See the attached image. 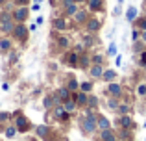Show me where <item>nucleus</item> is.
<instances>
[{"label":"nucleus","instance_id":"f257e3e1","mask_svg":"<svg viewBox=\"0 0 146 141\" xmlns=\"http://www.w3.org/2000/svg\"><path fill=\"white\" fill-rule=\"evenodd\" d=\"M13 35L24 41L26 35H28V28H26L24 24H21V22H19V24H15V28H13Z\"/></svg>","mask_w":146,"mask_h":141},{"label":"nucleus","instance_id":"f03ea898","mask_svg":"<svg viewBox=\"0 0 146 141\" xmlns=\"http://www.w3.org/2000/svg\"><path fill=\"white\" fill-rule=\"evenodd\" d=\"M98 124H96V121H94V115L93 113H89L87 115V119L83 121V130L85 132H94V128H96Z\"/></svg>","mask_w":146,"mask_h":141},{"label":"nucleus","instance_id":"7ed1b4c3","mask_svg":"<svg viewBox=\"0 0 146 141\" xmlns=\"http://www.w3.org/2000/svg\"><path fill=\"white\" fill-rule=\"evenodd\" d=\"M26 17H28V7H15V11H13V19H15L17 22H22Z\"/></svg>","mask_w":146,"mask_h":141},{"label":"nucleus","instance_id":"20e7f679","mask_svg":"<svg viewBox=\"0 0 146 141\" xmlns=\"http://www.w3.org/2000/svg\"><path fill=\"white\" fill-rule=\"evenodd\" d=\"M87 6L93 11H100L104 7V0H87Z\"/></svg>","mask_w":146,"mask_h":141},{"label":"nucleus","instance_id":"39448f33","mask_svg":"<svg viewBox=\"0 0 146 141\" xmlns=\"http://www.w3.org/2000/svg\"><path fill=\"white\" fill-rule=\"evenodd\" d=\"M89 74L93 76V78H98V76H102V74H104V67H102V65H98V63H96L94 67H91Z\"/></svg>","mask_w":146,"mask_h":141},{"label":"nucleus","instance_id":"423d86ee","mask_svg":"<svg viewBox=\"0 0 146 141\" xmlns=\"http://www.w3.org/2000/svg\"><path fill=\"white\" fill-rule=\"evenodd\" d=\"M87 28H89V32H96V30H100V21H96V19L87 21Z\"/></svg>","mask_w":146,"mask_h":141},{"label":"nucleus","instance_id":"0eeeda50","mask_svg":"<svg viewBox=\"0 0 146 141\" xmlns=\"http://www.w3.org/2000/svg\"><path fill=\"white\" fill-rule=\"evenodd\" d=\"M65 110H67V113H72L76 110V100L74 98H68V100H65Z\"/></svg>","mask_w":146,"mask_h":141},{"label":"nucleus","instance_id":"6e6552de","mask_svg":"<svg viewBox=\"0 0 146 141\" xmlns=\"http://www.w3.org/2000/svg\"><path fill=\"white\" fill-rule=\"evenodd\" d=\"M102 141H115V134L107 128V130H102Z\"/></svg>","mask_w":146,"mask_h":141},{"label":"nucleus","instance_id":"1a4fd4ad","mask_svg":"<svg viewBox=\"0 0 146 141\" xmlns=\"http://www.w3.org/2000/svg\"><path fill=\"white\" fill-rule=\"evenodd\" d=\"M104 82H111V80H115L117 78V72L115 71H104Z\"/></svg>","mask_w":146,"mask_h":141},{"label":"nucleus","instance_id":"9d476101","mask_svg":"<svg viewBox=\"0 0 146 141\" xmlns=\"http://www.w3.org/2000/svg\"><path fill=\"white\" fill-rule=\"evenodd\" d=\"M135 17H137V9H135L133 6H131V7H128V11H126V19H128V22H131Z\"/></svg>","mask_w":146,"mask_h":141},{"label":"nucleus","instance_id":"9b49d317","mask_svg":"<svg viewBox=\"0 0 146 141\" xmlns=\"http://www.w3.org/2000/svg\"><path fill=\"white\" fill-rule=\"evenodd\" d=\"M57 95H59V98H61V100H68V98H70V93H68V89H67V87H61V89L57 91Z\"/></svg>","mask_w":146,"mask_h":141},{"label":"nucleus","instance_id":"f8f14e48","mask_svg":"<svg viewBox=\"0 0 146 141\" xmlns=\"http://www.w3.org/2000/svg\"><path fill=\"white\" fill-rule=\"evenodd\" d=\"M96 124H98V128H102V130H107V128H109V121H107L106 117H100L96 121Z\"/></svg>","mask_w":146,"mask_h":141},{"label":"nucleus","instance_id":"ddd939ff","mask_svg":"<svg viewBox=\"0 0 146 141\" xmlns=\"http://www.w3.org/2000/svg\"><path fill=\"white\" fill-rule=\"evenodd\" d=\"M74 97H76V104H87V95L85 93H78Z\"/></svg>","mask_w":146,"mask_h":141},{"label":"nucleus","instance_id":"4468645a","mask_svg":"<svg viewBox=\"0 0 146 141\" xmlns=\"http://www.w3.org/2000/svg\"><path fill=\"white\" fill-rule=\"evenodd\" d=\"M17 126H19V130H28V123H26V119H24V117H19Z\"/></svg>","mask_w":146,"mask_h":141},{"label":"nucleus","instance_id":"2eb2a0df","mask_svg":"<svg viewBox=\"0 0 146 141\" xmlns=\"http://www.w3.org/2000/svg\"><path fill=\"white\" fill-rule=\"evenodd\" d=\"M54 28H57V30H65V28H67V24H65L63 19H56V21H54Z\"/></svg>","mask_w":146,"mask_h":141},{"label":"nucleus","instance_id":"dca6fc26","mask_svg":"<svg viewBox=\"0 0 146 141\" xmlns=\"http://www.w3.org/2000/svg\"><path fill=\"white\" fill-rule=\"evenodd\" d=\"M74 19L78 22H85V19H87V11H78V13L74 15Z\"/></svg>","mask_w":146,"mask_h":141},{"label":"nucleus","instance_id":"f3484780","mask_svg":"<svg viewBox=\"0 0 146 141\" xmlns=\"http://www.w3.org/2000/svg\"><path fill=\"white\" fill-rule=\"evenodd\" d=\"M120 86H118V84H111V86H109V93L111 95H120Z\"/></svg>","mask_w":146,"mask_h":141},{"label":"nucleus","instance_id":"a211bd4d","mask_svg":"<svg viewBox=\"0 0 146 141\" xmlns=\"http://www.w3.org/2000/svg\"><path fill=\"white\" fill-rule=\"evenodd\" d=\"M56 117H59V119H65V117H67V110L65 108H56Z\"/></svg>","mask_w":146,"mask_h":141},{"label":"nucleus","instance_id":"6ab92c4d","mask_svg":"<svg viewBox=\"0 0 146 141\" xmlns=\"http://www.w3.org/2000/svg\"><path fill=\"white\" fill-rule=\"evenodd\" d=\"M76 13H78V6H76V2L70 4V6H67V15H76Z\"/></svg>","mask_w":146,"mask_h":141},{"label":"nucleus","instance_id":"aec40b11","mask_svg":"<svg viewBox=\"0 0 146 141\" xmlns=\"http://www.w3.org/2000/svg\"><path fill=\"white\" fill-rule=\"evenodd\" d=\"M0 28H2V32H9V30H13L15 26H13V22H2V26H0Z\"/></svg>","mask_w":146,"mask_h":141},{"label":"nucleus","instance_id":"412c9836","mask_svg":"<svg viewBox=\"0 0 146 141\" xmlns=\"http://www.w3.org/2000/svg\"><path fill=\"white\" fill-rule=\"evenodd\" d=\"M9 47H11V43L7 39H2V41H0V50H9Z\"/></svg>","mask_w":146,"mask_h":141},{"label":"nucleus","instance_id":"4be33fe9","mask_svg":"<svg viewBox=\"0 0 146 141\" xmlns=\"http://www.w3.org/2000/svg\"><path fill=\"white\" fill-rule=\"evenodd\" d=\"M120 124L124 128H129V126H131V119H129V117H122V119H120Z\"/></svg>","mask_w":146,"mask_h":141},{"label":"nucleus","instance_id":"5701e85b","mask_svg":"<svg viewBox=\"0 0 146 141\" xmlns=\"http://www.w3.org/2000/svg\"><path fill=\"white\" fill-rule=\"evenodd\" d=\"M137 95H139V97H143V95H146V84H141V86L137 87Z\"/></svg>","mask_w":146,"mask_h":141},{"label":"nucleus","instance_id":"b1692460","mask_svg":"<svg viewBox=\"0 0 146 141\" xmlns=\"http://www.w3.org/2000/svg\"><path fill=\"white\" fill-rule=\"evenodd\" d=\"M87 104H89L91 108H94V106L98 104V98L96 97H89V98H87Z\"/></svg>","mask_w":146,"mask_h":141},{"label":"nucleus","instance_id":"393cba45","mask_svg":"<svg viewBox=\"0 0 146 141\" xmlns=\"http://www.w3.org/2000/svg\"><path fill=\"white\" fill-rule=\"evenodd\" d=\"M107 54H109V56H115V54H117V45H115V43L109 45V50H107Z\"/></svg>","mask_w":146,"mask_h":141},{"label":"nucleus","instance_id":"a878e982","mask_svg":"<svg viewBox=\"0 0 146 141\" xmlns=\"http://www.w3.org/2000/svg\"><path fill=\"white\" fill-rule=\"evenodd\" d=\"M57 45H59V47H68V39H67V37H59Z\"/></svg>","mask_w":146,"mask_h":141},{"label":"nucleus","instance_id":"bb28decb","mask_svg":"<svg viewBox=\"0 0 146 141\" xmlns=\"http://www.w3.org/2000/svg\"><path fill=\"white\" fill-rule=\"evenodd\" d=\"M91 87H93V84H91V82H83L82 84V91H91Z\"/></svg>","mask_w":146,"mask_h":141},{"label":"nucleus","instance_id":"cd10ccee","mask_svg":"<svg viewBox=\"0 0 146 141\" xmlns=\"http://www.w3.org/2000/svg\"><path fill=\"white\" fill-rule=\"evenodd\" d=\"M43 104H44V108H50V106H52V104H54V98H52V97H48V98H44V102H43Z\"/></svg>","mask_w":146,"mask_h":141},{"label":"nucleus","instance_id":"c85d7f7f","mask_svg":"<svg viewBox=\"0 0 146 141\" xmlns=\"http://www.w3.org/2000/svg\"><path fill=\"white\" fill-rule=\"evenodd\" d=\"M68 89H78V82H76V80H70V82H68Z\"/></svg>","mask_w":146,"mask_h":141},{"label":"nucleus","instance_id":"c756f323","mask_svg":"<svg viewBox=\"0 0 146 141\" xmlns=\"http://www.w3.org/2000/svg\"><path fill=\"white\" fill-rule=\"evenodd\" d=\"M15 132H17V128H7V130H6V136H7V138H13Z\"/></svg>","mask_w":146,"mask_h":141},{"label":"nucleus","instance_id":"7c9ffc66","mask_svg":"<svg viewBox=\"0 0 146 141\" xmlns=\"http://www.w3.org/2000/svg\"><path fill=\"white\" fill-rule=\"evenodd\" d=\"M118 112H120V113H128V112H129V106H126V104L118 106Z\"/></svg>","mask_w":146,"mask_h":141},{"label":"nucleus","instance_id":"2f4dec72","mask_svg":"<svg viewBox=\"0 0 146 141\" xmlns=\"http://www.w3.org/2000/svg\"><path fill=\"white\" fill-rule=\"evenodd\" d=\"M68 61H70L72 65H76V63H78V56H76V54H70V58H68Z\"/></svg>","mask_w":146,"mask_h":141},{"label":"nucleus","instance_id":"473e14b6","mask_svg":"<svg viewBox=\"0 0 146 141\" xmlns=\"http://www.w3.org/2000/svg\"><path fill=\"white\" fill-rule=\"evenodd\" d=\"M131 37H133V41H137V39H139V32H137V30H133V32H131Z\"/></svg>","mask_w":146,"mask_h":141},{"label":"nucleus","instance_id":"72a5a7b5","mask_svg":"<svg viewBox=\"0 0 146 141\" xmlns=\"http://www.w3.org/2000/svg\"><path fill=\"white\" fill-rule=\"evenodd\" d=\"M109 106H111V108H118V102L113 98V100H109Z\"/></svg>","mask_w":146,"mask_h":141},{"label":"nucleus","instance_id":"f704fd0d","mask_svg":"<svg viewBox=\"0 0 146 141\" xmlns=\"http://www.w3.org/2000/svg\"><path fill=\"white\" fill-rule=\"evenodd\" d=\"M139 24H141V28H144V30H146V19H141Z\"/></svg>","mask_w":146,"mask_h":141},{"label":"nucleus","instance_id":"c9c22d12","mask_svg":"<svg viewBox=\"0 0 146 141\" xmlns=\"http://www.w3.org/2000/svg\"><path fill=\"white\" fill-rule=\"evenodd\" d=\"M141 61H143V65H144V69H146V52L143 54V58H141Z\"/></svg>","mask_w":146,"mask_h":141},{"label":"nucleus","instance_id":"e433bc0d","mask_svg":"<svg viewBox=\"0 0 146 141\" xmlns=\"http://www.w3.org/2000/svg\"><path fill=\"white\" fill-rule=\"evenodd\" d=\"M32 9H33V11H39V9H41V6H39V4H33Z\"/></svg>","mask_w":146,"mask_h":141},{"label":"nucleus","instance_id":"4c0bfd02","mask_svg":"<svg viewBox=\"0 0 146 141\" xmlns=\"http://www.w3.org/2000/svg\"><path fill=\"white\" fill-rule=\"evenodd\" d=\"M93 59H94V63H100V61H102V56H94Z\"/></svg>","mask_w":146,"mask_h":141},{"label":"nucleus","instance_id":"58836bf2","mask_svg":"<svg viewBox=\"0 0 146 141\" xmlns=\"http://www.w3.org/2000/svg\"><path fill=\"white\" fill-rule=\"evenodd\" d=\"M83 43H85V45H91V37H89V35H85V39H83Z\"/></svg>","mask_w":146,"mask_h":141},{"label":"nucleus","instance_id":"ea45409f","mask_svg":"<svg viewBox=\"0 0 146 141\" xmlns=\"http://www.w3.org/2000/svg\"><path fill=\"white\" fill-rule=\"evenodd\" d=\"M141 35H143V37H141V39H143V41H146V30H144L143 33H141Z\"/></svg>","mask_w":146,"mask_h":141},{"label":"nucleus","instance_id":"a19ab883","mask_svg":"<svg viewBox=\"0 0 146 141\" xmlns=\"http://www.w3.org/2000/svg\"><path fill=\"white\" fill-rule=\"evenodd\" d=\"M35 2H37V4H39V2H43V0H35Z\"/></svg>","mask_w":146,"mask_h":141},{"label":"nucleus","instance_id":"79ce46f5","mask_svg":"<svg viewBox=\"0 0 146 141\" xmlns=\"http://www.w3.org/2000/svg\"><path fill=\"white\" fill-rule=\"evenodd\" d=\"M76 2H83V0H76Z\"/></svg>","mask_w":146,"mask_h":141},{"label":"nucleus","instance_id":"37998d69","mask_svg":"<svg viewBox=\"0 0 146 141\" xmlns=\"http://www.w3.org/2000/svg\"><path fill=\"white\" fill-rule=\"evenodd\" d=\"M0 2H4V0H0Z\"/></svg>","mask_w":146,"mask_h":141}]
</instances>
